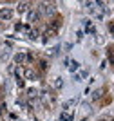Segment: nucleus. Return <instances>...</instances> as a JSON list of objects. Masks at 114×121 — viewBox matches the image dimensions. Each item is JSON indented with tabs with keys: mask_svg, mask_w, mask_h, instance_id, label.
Masks as SVG:
<instances>
[{
	"mask_svg": "<svg viewBox=\"0 0 114 121\" xmlns=\"http://www.w3.org/2000/svg\"><path fill=\"white\" fill-rule=\"evenodd\" d=\"M65 65H67V69H69L71 72H76V71H78V67H80V63L76 60H69V58H65Z\"/></svg>",
	"mask_w": 114,
	"mask_h": 121,
	"instance_id": "f257e3e1",
	"label": "nucleus"
},
{
	"mask_svg": "<svg viewBox=\"0 0 114 121\" xmlns=\"http://www.w3.org/2000/svg\"><path fill=\"white\" fill-rule=\"evenodd\" d=\"M62 85H64L62 78H56V81H55V87H56V89H62Z\"/></svg>",
	"mask_w": 114,
	"mask_h": 121,
	"instance_id": "9b49d317",
	"label": "nucleus"
},
{
	"mask_svg": "<svg viewBox=\"0 0 114 121\" xmlns=\"http://www.w3.org/2000/svg\"><path fill=\"white\" fill-rule=\"evenodd\" d=\"M11 16H13V11L4 7V9H0V18H4V20H9Z\"/></svg>",
	"mask_w": 114,
	"mask_h": 121,
	"instance_id": "f03ea898",
	"label": "nucleus"
},
{
	"mask_svg": "<svg viewBox=\"0 0 114 121\" xmlns=\"http://www.w3.org/2000/svg\"><path fill=\"white\" fill-rule=\"evenodd\" d=\"M25 76H27V78H31V80H36V74L33 71H25Z\"/></svg>",
	"mask_w": 114,
	"mask_h": 121,
	"instance_id": "f8f14e48",
	"label": "nucleus"
},
{
	"mask_svg": "<svg viewBox=\"0 0 114 121\" xmlns=\"http://www.w3.org/2000/svg\"><path fill=\"white\" fill-rule=\"evenodd\" d=\"M101 94H103V89H98V91H94L92 98H94V99H98V98H101Z\"/></svg>",
	"mask_w": 114,
	"mask_h": 121,
	"instance_id": "6e6552de",
	"label": "nucleus"
},
{
	"mask_svg": "<svg viewBox=\"0 0 114 121\" xmlns=\"http://www.w3.org/2000/svg\"><path fill=\"white\" fill-rule=\"evenodd\" d=\"M42 7H44V13L45 15H53V13H55V5H51V4H42Z\"/></svg>",
	"mask_w": 114,
	"mask_h": 121,
	"instance_id": "7ed1b4c3",
	"label": "nucleus"
},
{
	"mask_svg": "<svg viewBox=\"0 0 114 121\" xmlns=\"http://www.w3.org/2000/svg\"><path fill=\"white\" fill-rule=\"evenodd\" d=\"M27 18H29V22H36V20L40 18V13H36V11H31Z\"/></svg>",
	"mask_w": 114,
	"mask_h": 121,
	"instance_id": "39448f33",
	"label": "nucleus"
},
{
	"mask_svg": "<svg viewBox=\"0 0 114 121\" xmlns=\"http://www.w3.org/2000/svg\"><path fill=\"white\" fill-rule=\"evenodd\" d=\"M78 78H80V80H82V78H87V71H82V72L78 74Z\"/></svg>",
	"mask_w": 114,
	"mask_h": 121,
	"instance_id": "ddd939ff",
	"label": "nucleus"
},
{
	"mask_svg": "<svg viewBox=\"0 0 114 121\" xmlns=\"http://www.w3.org/2000/svg\"><path fill=\"white\" fill-rule=\"evenodd\" d=\"M71 117H73V116H71V114H67V112H64V114L60 116V119H62V121H69Z\"/></svg>",
	"mask_w": 114,
	"mask_h": 121,
	"instance_id": "1a4fd4ad",
	"label": "nucleus"
},
{
	"mask_svg": "<svg viewBox=\"0 0 114 121\" xmlns=\"http://www.w3.org/2000/svg\"><path fill=\"white\" fill-rule=\"evenodd\" d=\"M58 51H60V47H58V45H55L53 49L47 51V52H49V56H56V54H58Z\"/></svg>",
	"mask_w": 114,
	"mask_h": 121,
	"instance_id": "423d86ee",
	"label": "nucleus"
},
{
	"mask_svg": "<svg viewBox=\"0 0 114 121\" xmlns=\"http://www.w3.org/2000/svg\"><path fill=\"white\" fill-rule=\"evenodd\" d=\"M29 38L31 40H36L38 38V31H29Z\"/></svg>",
	"mask_w": 114,
	"mask_h": 121,
	"instance_id": "9d476101",
	"label": "nucleus"
},
{
	"mask_svg": "<svg viewBox=\"0 0 114 121\" xmlns=\"http://www.w3.org/2000/svg\"><path fill=\"white\" fill-rule=\"evenodd\" d=\"M29 9V2H20L18 4V13H25Z\"/></svg>",
	"mask_w": 114,
	"mask_h": 121,
	"instance_id": "20e7f679",
	"label": "nucleus"
},
{
	"mask_svg": "<svg viewBox=\"0 0 114 121\" xmlns=\"http://www.w3.org/2000/svg\"><path fill=\"white\" fill-rule=\"evenodd\" d=\"M24 60H25V54H22V52L15 56V61H16V63H22V61H24Z\"/></svg>",
	"mask_w": 114,
	"mask_h": 121,
	"instance_id": "0eeeda50",
	"label": "nucleus"
}]
</instances>
